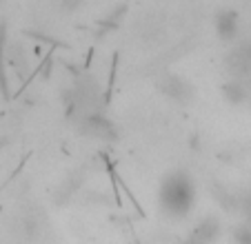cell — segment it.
Segmentation results:
<instances>
[{"mask_svg": "<svg viewBox=\"0 0 251 244\" xmlns=\"http://www.w3.org/2000/svg\"><path fill=\"white\" fill-rule=\"evenodd\" d=\"M80 2L82 0H65V7L67 9H71V11H76L78 7H80Z\"/></svg>", "mask_w": 251, "mask_h": 244, "instance_id": "cell-2", "label": "cell"}, {"mask_svg": "<svg viewBox=\"0 0 251 244\" xmlns=\"http://www.w3.org/2000/svg\"><path fill=\"white\" fill-rule=\"evenodd\" d=\"M238 29V16L233 11H220L216 16V31L220 38H233Z\"/></svg>", "mask_w": 251, "mask_h": 244, "instance_id": "cell-1", "label": "cell"}]
</instances>
